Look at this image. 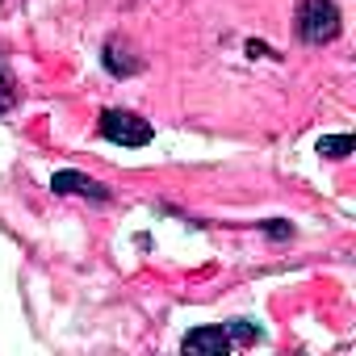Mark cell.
<instances>
[{"label":"cell","instance_id":"5","mask_svg":"<svg viewBox=\"0 0 356 356\" xmlns=\"http://www.w3.org/2000/svg\"><path fill=\"white\" fill-rule=\"evenodd\" d=\"M352 151V134H331V138H318V155L327 159H343Z\"/></svg>","mask_w":356,"mask_h":356},{"label":"cell","instance_id":"1","mask_svg":"<svg viewBox=\"0 0 356 356\" xmlns=\"http://www.w3.org/2000/svg\"><path fill=\"white\" fill-rule=\"evenodd\" d=\"M298 34L310 47H323L339 34V9L331 0H302L298 5Z\"/></svg>","mask_w":356,"mask_h":356},{"label":"cell","instance_id":"6","mask_svg":"<svg viewBox=\"0 0 356 356\" xmlns=\"http://www.w3.org/2000/svg\"><path fill=\"white\" fill-rule=\"evenodd\" d=\"M227 331H231V343H256V327H252V323H243V318L227 323Z\"/></svg>","mask_w":356,"mask_h":356},{"label":"cell","instance_id":"4","mask_svg":"<svg viewBox=\"0 0 356 356\" xmlns=\"http://www.w3.org/2000/svg\"><path fill=\"white\" fill-rule=\"evenodd\" d=\"M51 189H55V193H84V197H97V202H105V197H109V193H105V185H97L92 176H84V172H55Z\"/></svg>","mask_w":356,"mask_h":356},{"label":"cell","instance_id":"2","mask_svg":"<svg viewBox=\"0 0 356 356\" xmlns=\"http://www.w3.org/2000/svg\"><path fill=\"white\" fill-rule=\"evenodd\" d=\"M101 134L109 143H122V147H147L151 143V122H143L138 113H126V109H105L101 113Z\"/></svg>","mask_w":356,"mask_h":356},{"label":"cell","instance_id":"3","mask_svg":"<svg viewBox=\"0 0 356 356\" xmlns=\"http://www.w3.org/2000/svg\"><path fill=\"white\" fill-rule=\"evenodd\" d=\"M181 348H185V356H222L235 343H231V331L227 327H197V331L185 335Z\"/></svg>","mask_w":356,"mask_h":356},{"label":"cell","instance_id":"7","mask_svg":"<svg viewBox=\"0 0 356 356\" xmlns=\"http://www.w3.org/2000/svg\"><path fill=\"white\" fill-rule=\"evenodd\" d=\"M268 235H273V239H285V235H289V227H281V222H273V227H268Z\"/></svg>","mask_w":356,"mask_h":356}]
</instances>
